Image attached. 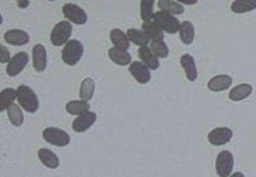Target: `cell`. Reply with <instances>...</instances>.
Masks as SVG:
<instances>
[{
    "label": "cell",
    "mask_w": 256,
    "mask_h": 177,
    "mask_svg": "<svg viewBox=\"0 0 256 177\" xmlns=\"http://www.w3.org/2000/svg\"><path fill=\"white\" fill-rule=\"evenodd\" d=\"M17 3L20 7H26L29 4V1H17Z\"/></svg>",
    "instance_id": "33"
},
{
    "label": "cell",
    "mask_w": 256,
    "mask_h": 177,
    "mask_svg": "<svg viewBox=\"0 0 256 177\" xmlns=\"http://www.w3.org/2000/svg\"><path fill=\"white\" fill-rule=\"evenodd\" d=\"M96 118L97 116L94 112L92 111L85 112L77 116V118H75V120L72 123V128L77 133L85 132L94 124V122L96 121Z\"/></svg>",
    "instance_id": "10"
},
{
    "label": "cell",
    "mask_w": 256,
    "mask_h": 177,
    "mask_svg": "<svg viewBox=\"0 0 256 177\" xmlns=\"http://www.w3.org/2000/svg\"><path fill=\"white\" fill-rule=\"evenodd\" d=\"M153 7H154L153 0H146V1L140 2V15L143 21L152 20V18L154 17Z\"/></svg>",
    "instance_id": "31"
},
{
    "label": "cell",
    "mask_w": 256,
    "mask_h": 177,
    "mask_svg": "<svg viewBox=\"0 0 256 177\" xmlns=\"http://www.w3.org/2000/svg\"><path fill=\"white\" fill-rule=\"evenodd\" d=\"M89 108L90 105L88 104V102L82 100H72L66 104V111L72 115L79 116L85 112H88Z\"/></svg>",
    "instance_id": "26"
},
{
    "label": "cell",
    "mask_w": 256,
    "mask_h": 177,
    "mask_svg": "<svg viewBox=\"0 0 256 177\" xmlns=\"http://www.w3.org/2000/svg\"><path fill=\"white\" fill-rule=\"evenodd\" d=\"M109 58L120 66H126L131 62V55L126 51L116 47H111L108 50Z\"/></svg>",
    "instance_id": "19"
},
{
    "label": "cell",
    "mask_w": 256,
    "mask_h": 177,
    "mask_svg": "<svg viewBox=\"0 0 256 177\" xmlns=\"http://www.w3.org/2000/svg\"><path fill=\"white\" fill-rule=\"evenodd\" d=\"M256 9V0H246V1H234L231 4V10L234 13H246Z\"/></svg>",
    "instance_id": "29"
},
{
    "label": "cell",
    "mask_w": 256,
    "mask_h": 177,
    "mask_svg": "<svg viewBox=\"0 0 256 177\" xmlns=\"http://www.w3.org/2000/svg\"><path fill=\"white\" fill-rule=\"evenodd\" d=\"M29 39L30 38L28 33L20 29H11L4 34V40L11 45L22 46L27 44L29 42Z\"/></svg>",
    "instance_id": "13"
},
{
    "label": "cell",
    "mask_w": 256,
    "mask_h": 177,
    "mask_svg": "<svg viewBox=\"0 0 256 177\" xmlns=\"http://www.w3.org/2000/svg\"><path fill=\"white\" fill-rule=\"evenodd\" d=\"M153 19L159 24L162 30L168 34H174L177 31H179L181 23L175 16H173L168 12L161 11V10L158 12H155Z\"/></svg>",
    "instance_id": "5"
},
{
    "label": "cell",
    "mask_w": 256,
    "mask_h": 177,
    "mask_svg": "<svg viewBox=\"0 0 256 177\" xmlns=\"http://www.w3.org/2000/svg\"><path fill=\"white\" fill-rule=\"evenodd\" d=\"M126 35L130 40V42H133L135 45H138L140 47L146 46L150 41V38L143 31L138 29H134V28L128 29Z\"/></svg>",
    "instance_id": "25"
},
{
    "label": "cell",
    "mask_w": 256,
    "mask_h": 177,
    "mask_svg": "<svg viewBox=\"0 0 256 177\" xmlns=\"http://www.w3.org/2000/svg\"><path fill=\"white\" fill-rule=\"evenodd\" d=\"M94 90H95V83L93 79L90 77L85 78L80 85V90H79L80 99L82 101L88 102L93 97Z\"/></svg>",
    "instance_id": "24"
},
{
    "label": "cell",
    "mask_w": 256,
    "mask_h": 177,
    "mask_svg": "<svg viewBox=\"0 0 256 177\" xmlns=\"http://www.w3.org/2000/svg\"><path fill=\"white\" fill-rule=\"evenodd\" d=\"M72 33V25L69 21L63 20L57 23L50 34L51 43L54 46H61L64 43L69 42V38Z\"/></svg>",
    "instance_id": "3"
},
{
    "label": "cell",
    "mask_w": 256,
    "mask_h": 177,
    "mask_svg": "<svg viewBox=\"0 0 256 177\" xmlns=\"http://www.w3.org/2000/svg\"><path fill=\"white\" fill-rule=\"evenodd\" d=\"M62 12L64 16L72 23L83 25L87 22L86 12L76 4H72V3L64 4V6L62 7Z\"/></svg>",
    "instance_id": "7"
},
{
    "label": "cell",
    "mask_w": 256,
    "mask_h": 177,
    "mask_svg": "<svg viewBox=\"0 0 256 177\" xmlns=\"http://www.w3.org/2000/svg\"><path fill=\"white\" fill-rule=\"evenodd\" d=\"M142 31L153 41L163 40V38H164L162 28L159 26V24L154 19L148 20V21H143Z\"/></svg>",
    "instance_id": "15"
},
{
    "label": "cell",
    "mask_w": 256,
    "mask_h": 177,
    "mask_svg": "<svg viewBox=\"0 0 256 177\" xmlns=\"http://www.w3.org/2000/svg\"><path fill=\"white\" fill-rule=\"evenodd\" d=\"M233 136V132L228 127H217L212 129L207 136L210 144L214 146H221L228 143Z\"/></svg>",
    "instance_id": "9"
},
{
    "label": "cell",
    "mask_w": 256,
    "mask_h": 177,
    "mask_svg": "<svg viewBox=\"0 0 256 177\" xmlns=\"http://www.w3.org/2000/svg\"><path fill=\"white\" fill-rule=\"evenodd\" d=\"M252 86L247 83L239 84L233 87L229 92V99L232 101H241L247 97H249L252 93Z\"/></svg>",
    "instance_id": "20"
},
{
    "label": "cell",
    "mask_w": 256,
    "mask_h": 177,
    "mask_svg": "<svg viewBox=\"0 0 256 177\" xmlns=\"http://www.w3.org/2000/svg\"><path fill=\"white\" fill-rule=\"evenodd\" d=\"M17 98V90L13 88H5L0 92V111L7 110Z\"/></svg>",
    "instance_id": "22"
},
{
    "label": "cell",
    "mask_w": 256,
    "mask_h": 177,
    "mask_svg": "<svg viewBox=\"0 0 256 177\" xmlns=\"http://www.w3.org/2000/svg\"><path fill=\"white\" fill-rule=\"evenodd\" d=\"M150 50L157 58H166L169 54V49L163 40L152 41L150 44Z\"/></svg>",
    "instance_id": "30"
},
{
    "label": "cell",
    "mask_w": 256,
    "mask_h": 177,
    "mask_svg": "<svg viewBox=\"0 0 256 177\" xmlns=\"http://www.w3.org/2000/svg\"><path fill=\"white\" fill-rule=\"evenodd\" d=\"M179 35L180 39L184 44H191L194 40L195 31L194 26L190 21H184L181 23L179 28Z\"/></svg>",
    "instance_id": "23"
},
{
    "label": "cell",
    "mask_w": 256,
    "mask_h": 177,
    "mask_svg": "<svg viewBox=\"0 0 256 177\" xmlns=\"http://www.w3.org/2000/svg\"><path fill=\"white\" fill-rule=\"evenodd\" d=\"M232 84V77L227 74H220L212 77L208 83L207 87L209 90L214 92H220L228 89Z\"/></svg>",
    "instance_id": "14"
},
{
    "label": "cell",
    "mask_w": 256,
    "mask_h": 177,
    "mask_svg": "<svg viewBox=\"0 0 256 177\" xmlns=\"http://www.w3.org/2000/svg\"><path fill=\"white\" fill-rule=\"evenodd\" d=\"M180 63L185 71V75L189 81H194L197 79L198 72L194 58L190 54H184L180 57Z\"/></svg>",
    "instance_id": "16"
},
{
    "label": "cell",
    "mask_w": 256,
    "mask_h": 177,
    "mask_svg": "<svg viewBox=\"0 0 256 177\" xmlns=\"http://www.w3.org/2000/svg\"><path fill=\"white\" fill-rule=\"evenodd\" d=\"M10 60H11L10 52L4 45H1L0 46V62L6 63V62H9Z\"/></svg>",
    "instance_id": "32"
},
{
    "label": "cell",
    "mask_w": 256,
    "mask_h": 177,
    "mask_svg": "<svg viewBox=\"0 0 256 177\" xmlns=\"http://www.w3.org/2000/svg\"><path fill=\"white\" fill-rule=\"evenodd\" d=\"M38 158L44 166L50 169H56L59 166V158L50 149L40 148L38 150Z\"/></svg>",
    "instance_id": "17"
},
{
    "label": "cell",
    "mask_w": 256,
    "mask_h": 177,
    "mask_svg": "<svg viewBox=\"0 0 256 177\" xmlns=\"http://www.w3.org/2000/svg\"><path fill=\"white\" fill-rule=\"evenodd\" d=\"M28 61H29V56L26 52L21 51L16 53L7 64V67H6L7 74L11 77L17 76L28 64Z\"/></svg>",
    "instance_id": "8"
},
{
    "label": "cell",
    "mask_w": 256,
    "mask_h": 177,
    "mask_svg": "<svg viewBox=\"0 0 256 177\" xmlns=\"http://www.w3.org/2000/svg\"><path fill=\"white\" fill-rule=\"evenodd\" d=\"M229 177H245V176H244V174L241 173V172H235V173H233L232 175H230Z\"/></svg>",
    "instance_id": "35"
},
{
    "label": "cell",
    "mask_w": 256,
    "mask_h": 177,
    "mask_svg": "<svg viewBox=\"0 0 256 177\" xmlns=\"http://www.w3.org/2000/svg\"><path fill=\"white\" fill-rule=\"evenodd\" d=\"M158 7L161 11L168 12L170 14H182L184 12V7L182 4L176 1H170V0H159L158 1Z\"/></svg>",
    "instance_id": "27"
},
{
    "label": "cell",
    "mask_w": 256,
    "mask_h": 177,
    "mask_svg": "<svg viewBox=\"0 0 256 177\" xmlns=\"http://www.w3.org/2000/svg\"><path fill=\"white\" fill-rule=\"evenodd\" d=\"M32 60L33 67L37 72H42L45 70L47 65V54L44 45L36 44L32 50Z\"/></svg>",
    "instance_id": "12"
},
{
    "label": "cell",
    "mask_w": 256,
    "mask_h": 177,
    "mask_svg": "<svg viewBox=\"0 0 256 177\" xmlns=\"http://www.w3.org/2000/svg\"><path fill=\"white\" fill-rule=\"evenodd\" d=\"M83 44L77 40L72 39L67 42L62 50V60L69 66L76 65L83 55Z\"/></svg>",
    "instance_id": "2"
},
{
    "label": "cell",
    "mask_w": 256,
    "mask_h": 177,
    "mask_svg": "<svg viewBox=\"0 0 256 177\" xmlns=\"http://www.w3.org/2000/svg\"><path fill=\"white\" fill-rule=\"evenodd\" d=\"M17 100L20 106L29 113H34L38 110V97L32 88L27 85H20L17 88Z\"/></svg>",
    "instance_id": "1"
},
{
    "label": "cell",
    "mask_w": 256,
    "mask_h": 177,
    "mask_svg": "<svg viewBox=\"0 0 256 177\" xmlns=\"http://www.w3.org/2000/svg\"><path fill=\"white\" fill-rule=\"evenodd\" d=\"M7 116L9 118V121L11 122L12 125L19 127L23 124L24 121V115L22 113L21 108L13 103L8 109H7Z\"/></svg>",
    "instance_id": "28"
},
{
    "label": "cell",
    "mask_w": 256,
    "mask_h": 177,
    "mask_svg": "<svg viewBox=\"0 0 256 177\" xmlns=\"http://www.w3.org/2000/svg\"><path fill=\"white\" fill-rule=\"evenodd\" d=\"M129 71L135 80L140 84H146L150 81L151 74L149 68L146 67L142 62L134 61L129 66Z\"/></svg>",
    "instance_id": "11"
},
{
    "label": "cell",
    "mask_w": 256,
    "mask_h": 177,
    "mask_svg": "<svg viewBox=\"0 0 256 177\" xmlns=\"http://www.w3.org/2000/svg\"><path fill=\"white\" fill-rule=\"evenodd\" d=\"M110 40L115 45L116 48L127 50L130 47V40L127 35L120 29H112L110 31Z\"/></svg>",
    "instance_id": "21"
},
{
    "label": "cell",
    "mask_w": 256,
    "mask_h": 177,
    "mask_svg": "<svg viewBox=\"0 0 256 177\" xmlns=\"http://www.w3.org/2000/svg\"><path fill=\"white\" fill-rule=\"evenodd\" d=\"M178 2H182L183 4H187V5H192V4H196L197 0H190V1H178Z\"/></svg>",
    "instance_id": "34"
},
{
    "label": "cell",
    "mask_w": 256,
    "mask_h": 177,
    "mask_svg": "<svg viewBox=\"0 0 256 177\" xmlns=\"http://www.w3.org/2000/svg\"><path fill=\"white\" fill-rule=\"evenodd\" d=\"M43 138L44 140L52 144L54 146L58 147H64L67 146L70 143V136L67 132H65L62 129L56 128V127H47L43 130Z\"/></svg>",
    "instance_id": "4"
},
{
    "label": "cell",
    "mask_w": 256,
    "mask_h": 177,
    "mask_svg": "<svg viewBox=\"0 0 256 177\" xmlns=\"http://www.w3.org/2000/svg\"><path fill=\"white\" fill-rule=\"evenodd\" d=\"M138 55H139V58L141 59L142 63L149 69L156 70L159 67L158 58L152 53L150 48H148L147 46L140 47L138 50Z\"/></svg>",
    "instance_id": "18"
},
{
    "label": "cell",
    "mask_w": 256,
    "mask_h": 177,
    "mask_svg": "<svg viewBox=\"0 0 256 177\" xmlns=\"http://www.w3.org/2000/svg\"><path fill=\"white\" fill-rule=\"evenodd\" d=\"M233 166L234 157L230 151L223 150L217 155L215 169L219 177H228L233 170Z\"/></svg>",
    "instance_id": "6"
}]
</instances>
